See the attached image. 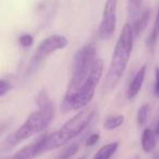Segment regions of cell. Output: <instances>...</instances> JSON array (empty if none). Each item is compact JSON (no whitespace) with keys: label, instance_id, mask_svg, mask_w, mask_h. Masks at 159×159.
Here are the masks:
<instances>
[{"label":"cell","instance_id":"d4e9b609","mask_svg":"<svg viewBox=\"0 0 159 159\" xmlns=\"http://www.w3.org/2000/svg\"><path fill=\"white\" fill-rule=\"evenodd\" d=\"M77 159H86L85 157H81V158H77Z\"/></svg>","mask_w":159,"mask_h":159},{"label":"cell","instance_id":"7402d4cb","mask_svg":"<svg viewBox=\"0 0 159 159\" xmlns=\"http://www.w3.org/2000/svg\"><path fill=\"white\" fill-rule=\"evenodd\" d=\"M155 133H156L157 136H159V120H158V122H157L156 129H155Z\"/></svg>","mask_w":159,"mask_h":159},{"label":"cell","instance_id":"5bb4252c","mask_svg":"<svg viewBox=\"0 0 159 159\" xmlns=\"http://www.w3.org/2000/svg\"><path fill=\"white\" fill-rule=\"evenodd\" d=\"M142 3H143V0H128L129 19L132 20V23H134L139 18Z\"/></svg>","mask_w":159,"mask_h":159},{"label":"cell","instance_id":"30bf717a","mask_svg":"<svg viewBox=\"0 0 159 159\" xmlns=\"http://www.w3.org/2000/svg\"><path fill=\"white\" fill-rule=\"evenodd\" d=\"M141 145L142 149L145 152H150L155 149L157 145V135L155 130L150 128H146L142 133L141 137Z\"/></svg>","mask_w":159,"mask_h":159},{"label":"cell","instance_id":"277c9868","mask_svg":"<svg viewBox=\"0 0 159 159\" xmlns=\"http://www.w3.org/2000/svg\"><path fill=\"white\" fill-rule=\"evenodd\" d=\"M104 73V62L102 59H96L87 79L79 87L74 94L64 96L61 102V111L68 113L70 111H77L84 109L92 102L95 95L96 87Z\"/></svg>","mask_w":159,"mask_h":159},{"label":"cell","instance_id":"2e32d148","mask_svg":"<svg viewBox=\"0 0 159 159\" xmlns=\"http://www.w3.org/2000/svg\"><path fill=\"white\" fill-rule=\"evenodd\" d=\"M149 105L148 104H143L137 110V116H136V120L139 125H145L146 122L148 119V115H149Z\"/></svg>","mask_w":159,"mask_h":159},{"label":"cell","instance_id":"ffe728a7","mask_svg":"<svg viewBox=\"0 0 159 159\" xmlns=\"http://www.w3.org/2000/svg\"><path fill=\"white\" fill-rule=\"evenodd\" d=\"M154 93L159 98V68L156 69L155 73V85H154Z\"/></svg>","mask_w":159,"mask_h":159},{"label":"cell","instance_id":"cb8c5ba5","mask_svg":"<svg viewBox=\"0 0 159 159\" xmlns=\"http://www.w3.org/2000/svg\"><path fill=\"white\" fill-rule=\"evenodd\" d=\"M2 130H3V128H2V126H0V133L2 132Z\"/></svg>","mask_w":159,"mask_h":159},{"label":"cell","instance_id":"4fadbf2b","mask_svg":"<svg viewBox=\"0 0 159 159\" xmlns=\"http://www.w3.org/2000/svg\"><path fill=\"white\" fill-rule=\"evenodd\" d=\"M124 122V116L122 115H111L106 118L104 122V129L107 131H113L120 128Z\"/></svg>","mask_w":159,"mask_h":159},{"label":"cell","instance_id":"7a4b0ae2","mask_svg":"<svg viewBox=\"0 0 159 159\" xmlns=\"http://www.w3.org/2000/svg\"><path fill=\"white\" fill-rule=\"evenodd\" d=\"M95 110L84 108L51 134L44 135V152L58 149L81 135L95 118Z\"/></svg>","mask_w":159,"mask_h":159},{"label":"cell","instance_id":"603a6c76","mask_svg":"<svg viewBox=\"0 0 159 159\" xmlns=\"http://www.w3.org/2000/svg\"><path fill=\"white\" fill-rule=\"evenodd\" d=\"M130 159H139V158L137 156H135V157H133V158H130Z\"/></svg>","mask_w":159,"mask_h":159},{"label":"cell","instance_id":"44dd1931","mask_svg":"<svg viewBox=\"0 0 159 159\" xmlns=\"http://www.w3.org/2000/svg\"><path fill=\"white\" fill-rule=\"evenodd\" d=\"M152 159H159V149L156 150V152H154V155H152Z\"/></svg>","mask_w":159,"mask_h":159},{"label":"cell","instance_id":"6da1fadb","mask_svg":"<svg viewBox=\"0 0 159 159\" xmlns=\"http://www.w3.org/2000/svg\"><path fill=\"white\" fill-rule=\"evenodd\" d=\"M134 33L132 25L126 23L120 32L113 52L111 56L110 66L105 80V87L109 91L113 89L120 82L122 75L126 70V66L132 56L133 44H134Z\"/></svg>","mask_w":159,"mask_h":159},{"label":"cell","instance_id":"3957f363","mask_svg":"<svg viewBox=\"0 0 159 159\" xmlns=\"http://www.w3.org/2000/svg\"><path fill=\"white\" fill-rule=\"evenodd\" d=\"M36 105L38 107L37 110L32 112L12 135L16 143L31 139L35 134L44 131L52 121L55 116L53 102L45 89H42L36 96Z\"/></svg>","mask_w":159,"mask_h":159},{"label":"cell","instance_id":"7c38bea8","mask_svg":"<svg viewBox=\"0 0 159 159\" xmlns=\"http://www.w3.org/2000/svg\"><path fill=\"white\" fill-rule=\"evenodd\" d=\"M159 38V6L158 9H157V13H156V18H155L154 24H152V32H150L149 36L146 39V44H147V47L149 48V50L154 51L155 47H156L157 40Z\"/></svg>","mask_w":159,"mask_h":159},{"label":"cell","instance_id":"d6986e66","mask_svg":"<svg viewBox=\"0 0 159 159\" xmlns=\"http://www.w3.org/2000/svg\"><path fill=\"white\" fill-rule=\"evenodd\" d=\"M11 89V84L6 80H0V97L5 96Z\"/></svg>","mask_w":159,"mask_h":159},{"label":"cell","instance_id":"5b68a950","mask_svg":"<svg viewBox=\"0 0 159 159\" xmlns=\"http://www.w3.org/2000/svg\"><path fill=\"white\" fill-rule=\"evenodd\" d=\"M96 47L93 44L84 45L75 52L71 68V79L64 96L74 94L84 83L96 60Z\"/></svg>","mask_w":159,"mask_h":159},{"label":"cell","instance_id":"ba28073f","mask_svg":"<svg viewBox=\"0 0 159 159\" xmlns=\"http://www.w3.org/2000/svg\"><path fill=\"white\" fill-rule=\"evenodd\" d=\"M44 152V136L38 139L35 143L24 146L12 156L11 159H35Z\"/></svg>","mask_w":159,"mask_h":159},{"label":"cell","instance_id":"e0dca14e","mask_svg":"<svg viewBox=\"0 0 159 159\" xmlns=\"http://www.w3.org/2000/svg\"><path fill=\"white\" fill-rule=\"evenodd\" d=\"M19 44L23 48H30L34 44V37L31 34H22L19 36Z\"/></svg>","mask_w":159,"mask_h":159},{"label":"cell","instance_id":"8fae6325","mask_svg":"<svg viewBox=\"0 0 159 159\" xmlns=\"http://www.w3.org/2000/svg\"><path fill=\"white\" fill-rule=\"evenodd\" d=\"M119 145H120V143L118 141L106 144V145L100 147L99 149L95 152L93 159H110L111 157H112V155L118 150Z\"/></svg>","mask_w":159,"mask_h":159},{"label":"cell","instance_id":"8992f818","mask_svg":"<svg viewBox=\"0 0 159 159\" xmlns=\"http://www.w3.org/2000/svg\"><path fill=\"white\" fill-rule=\"evenodd\" d=\"M69 44V40L63 35H50L44 38L36 48L34 55L32 56L30 64L27 66V73H33L42 66V63L56 51L64 49Z\"/></svg>","mask_w":159,"mask_h":159},{"label":"cell","instance_id":"9c48e42d","mask_svg":"<svg viewBox=\"0 0 159 159\" xmlns=\"http://www.w3.org/2000/svg\"><path fill=\"white\" fill-rule=\"evenodd\" d=\"M146 73H147V66L143 64V66L137 70V72L134 74V76L131 80L130 84H129V86H128V89H126V97H128L129 99H133V98L139 93V91H141L142 86H143V84H144V81H145Z\"/></svg>","mask_w":159,"mask_h":159},{"label":"cell","instance_id":"52a82bcc","mask_svg":"<svg viewBox=\"0 0 159 159\" xmlns=\"http://www.w3.org/2000/svg\"><path fill=\"white\" fill-rule=\"evenodd\" d=\"M119 0H106L102 21L98 27V37L102 40L110 39L117 27V9Z\"/></svg>","mask_w":159,"mask_h":159},{"label":"cell","instance_id":"9a60e30c","mask_svg":"<svg viewBox=\"0 0 159 159\" xmlns=\"http://www.w3.org/2000/svg\"><path fill=\"white\" fill-rule=\"evenodd\" d=\"M79 150H80V144L77 143V142L76 143H71V144H69L66 148L62 149V152H60L58 158L59 159H71L73 156H75V155L77 154Z\"/></svg>","mask_w":159,"mask_h":159},{"label":"cell","instance_id":"ac0fdd59","mask_svg":"<svg viewBox=\"0 0 159 159\" xmlns=\"http://www.w3.org/2000/svg\"><path fill=\"white\" fill-rule=\"evenodd\" d=\"M99 139H100L99 133H92V134L89 135V136L86 139V141H85V145H86L87 147H92V146H95L96 144L98 143Z\"/></svg>","mask_w":159,"mask_h":159}]
</instances>
